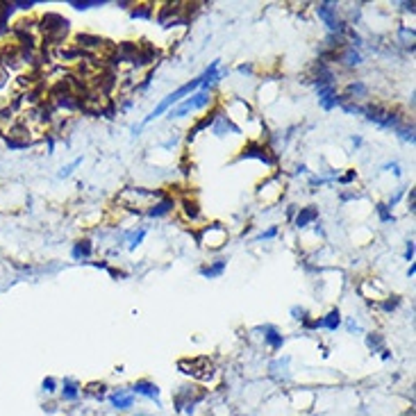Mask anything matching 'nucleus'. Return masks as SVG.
Here are the masks:
<instances>
[{"label": "nucleus", "mask_w": 416, "mask_h": 416, "mask_svg": "<svg viewBox=\"0 0 416 416\" xmlns=\"http://www.w3.org/2000/svg\"><path fill=\"white\" fill-rule=\"evenodd\" d=\"M12 5H14V7H18V9H32L36 2H35V0H30V2H12Z\"/></svg>", "instance_id": "43"}, {"label": "nucleus", "mask_w": 416, "mask_h": 416, "mask_svg": "<svg viewBox=\"0 0 416 416\" xmlns=\"http://www.w3.org/2000/svg\"><path fill=\"white\" fill-rule=\"evenodd\" d=\"M132 5H134L132 0H121V2H119V0H116V7H121V9H130V7H132Z\"/></svg>", "instance_id": "47"}, {"label": "nucleus", "mask_w": 416, "mask_h": 416, "mask_svg": "<svg viewBox=\"0 0 416 416\" xmlns=\"http://www.w3.org/2000/svg\"><path fill=\"white\" fill-rule=\"evenodd\" d=\"M373 209L378 212V216H380V223H394V212H391L384 203H378Z\"/></svg>", "instance_id": "29"}, {"label": "nucleus", "mask_w": 416, "mask_h": 416, "mask_svg": "<svg viewBox=\"0 0 416 416\" xmlns=\"http://www.w3.org/2000/svg\"><path fill=\"white\" fill-rule=\"evenodd\" d=\"M357 291H360V296H362V298H366V300H373V303H380L382 298L387 296L384 287H382L378 280H362L360 287H357Z\"/></svg>", "instance_id": "13"}, {"label": "nucleus", "mask_w": 416, "mask_h": 416, "mask_svg": "<svg viewBox=\"0 0 416 416\" xmlns=\"http://www.w3.org/2000/svg\"><path fill=\"white\" fill-rule=\"evenodd\" d=\"M225 268H227L225 257H216V260H212L209 264H203V266H200V275L207 277V280H214V277H221V275L225 273Z\"/></svg>", "instance_id": "18"}, {"label": "nucleus", "mask_w": 416, "mask_h": 416, "mask_svg": "<svg viewBox=\"0 0 416 416\" xmlns=\"http://www.w3.org/2000/svg\"><path fill=\"white\" fill-rule=\"evenodd\" d=\"M41 387H43V391H46V394H52V391L57 389V380H55V378H46Z\"/></svg>", "instance_id": "40"}, {"label": "nucleus", "mask_w": 416, "mask_h": 416, "mask_svg": "<svg viewBox=\"0 0 416 416\" xmlns=\"http://www.w3.org/2000/svg\"><path fill=\"white\" fill-rule=\"evenodd\" d=\"M146 234H148V230L146 227H134V230H127L125 234H123V239L127 243V250H137V248L143 243V239H146Z\"/></svg>", "instance_id": "20"}, {"label": "nucleus", "mask_w": 416, "mask_h": 416, "mask_svg": "<svg viewBox=\"0 0 416 416\" xmlns=\"http://www.w3.org/2000/svg\"><path fill=\"white\" fill-rule=\"evenodd\" d=\"M346 328H348V332H357V330H360V325H357V321H355V318H348V321H346Z\"/></svg>", "instance_id": "44"}, {"label": "nucleus", "mask_w": 416, "mask_h": 416, "mask_svg": "<svg viewBox=\"0 0 416 416\" xmlns=\"http://www.w3.org/2000/svg\"><path fill=\"white\" fill-rule=\"evenodd\" d=\"M257 330L264 334V344L271 348V350H280L284 346V334L275 325H271V323H266V325H260Z\"/></svg>", "instance_id": "16"}, {"label": "nucleus", "mask_w": 416, "mask_h": 416, "mask_svg": "<svg viewBox=\"0 0 416 416\" xmlns=\"http://www.w3.org/2000/svg\"><path fill=\"white\" fill-rule=\"evenodd\" d=\"M132 391L134 394H139V396H146V398H153V400L159 396V387L150 380H137L132 384Z\"/></svg>", "instance_id": "21"}, {"label": "nucleus", "mask_w": 416, "mask_h": 416, "mask_svg": "<svg viewBox=\"0 0 416 416\" xmlns=\"http://www.w3.org/2000/svg\"><path fill=\"white\" fill-rule=\"evenodd\" d=\"M284 196V182L280 180V175H268L264 182L257 187V200L264 205H275L280 198Z\"/></svg>", "instance_id": "6"}, {"label": "nucleus", "mask_w": 416, "mask_h": 416, "mask_svg": "<svg viewBox=\"0 0 416 416\" xmlns=\"http://www.w3.org/2000/svg\"><path fill=\"white\" fill-rule=\"evenodd\" d=\"M407 193V212H414V189H409V191H405Z\"/></svg>", "instance_id": "42"}, {"label": "nucleus", "mask_w": 416, "mask_h": 416, "mask_svg": "<svg viewBox=\"0 0 416 416\" xmlns=\"http://www.w3.org/2000/svg\"><path fill=\"white\" fill-rule=\"evenodd\" d=\"M277 232H280V227L271 225L268 230H264V232L257 234V239H255V241H271V239H275V237H277Z\"/></svg>", "instance_id": "31"}, {"label": "nucleus", "mask_w": 416, "mask_h": 416, "mask_svg": "<svg viewBox=\"0 0 416 416\" xmlns=\"http://www.w3.org/2000/svg\"><path fill=\"white\" fill-rule=\"evenodd\" d=\"M414 7H416L414 2H400V9H402V12H409V14H414Z\"/></svg>", "instance_id": "45"}, {"label": "nucleus", "mask_w": 416, "mask_h": 416, "mask_svg": "<svg viewBox=\"0 0 416 416\" xmlns=\"http://www.w3.org/2000/svg\"><path fill=\"white\" fill-rule=\"evenodd\" d=\"M355 180H357V171H353V169H348V173H344V175H337V180L334 182H339V184H353Z\"/></svg>", "instance_id": "33"}, {"label": "nucleus", "mask_w": 416, "mask_h": 416, "mask_svg": "<svg viewBox=\"0 0 416 416\" xmlns=\"http://www.w3.org/2000/svg\"><path fill=\"white\" fill-rule=\"evenodd\" d=\"M414 273H416V266H414V264H409V268H407V277H414Z\"/></svg>", "instance_id": "50"}, {"label": "nucleus", "mask_w": 416, "mask_h": 416, "mask_svg": "<svg viewBox=\"0 0 416 416\" xmlns=\"http://www.w3.org/2000/svg\"><path fill=\"white\" fill-rule=\"evenodd\" d=\"M314 12H316V16L325 23L328 32L344 35V30L348 28V25H346V18H341V9H339L337 2H318V5H314Z\"/></svg>", "instance_id": "5"}, {"label": "nucleus", "mask_w": 416, "mask_h": 416, "mask_svg": "<svg viewBox=\"0 0 416 416\" xmlns=\"http://www.w3.org/2000/svg\"><path fill=\"white\" fill-rule=\"evenodd\" d=\"M162 196H166L162 189H143V187H125L116 196V203L127 209V212H137V214H143V209L153 205L155 200H159Z\"/></svg>", "instance_id": "1"}, {"label": "nucleus", "mask_w": 416, "mask_h": 416, "mask_svg": "<svg viewBox=\"0 0 416 416\" xmlns=\"http://www.w3.org/2000/svg\"><path fill=\"white\" fill-rule=\"evenodd\" d=\"M216 105L214 100V91H205V89H198L196 93H191L189 98H184L182 103H177L173 109H169V119H184L189 116L191 112H200V109H212Z\"/></svg>", "instance_id": "3"}, {"label": "nucleus", "mask_w": 416, "mask_h": 416, "mask_svg": "<svg viewBox=\"0 0 416 416\" xmlns=\"http://www.w3.org/2000/svg\"><path fill=\"white\" fill-rule=\"evenodd\" d=\"M364 341H366V348L371 353H380L382 348H384V337H382L380 332H368Z\"/></svg>", "instance_id": "26"}, {"label": "nucleus", "mask_w": 416, "mask_h": 416, "mask_svg": "<svg viewBox=\"0 0 416 416\" xmlns=\"http://www.w3.org/2000/svg\"><path fill=\"white\" fill-rule=\"evenodd\" d=\"M196 239H198V243H200L205 250H209V253H219V250H223V248L227 246V241H230V232H227V227L223 225V223L212 221V223H205V225L198 230Z\"/></svg>", "instance_id": "2"}, {"label": "nucleus", "mask_w": 416, "mask_h": 416, "mask_svg": "<svg viewBox=\"0 0 416 416\" xmlns=\"http://www.w3.org/2000/svg\"><path fill=\"white\" fill-rule=\"evenodd\" d=\"M321 328L328 332H337L341 328V312H339V307H332L325 316H321Z\"/></svg>", "instance_id": "22"}, {"label": "nucleus", "mask_w": 416, "mask_h": 416, "mask_svg": "<svg viewBox=\"0 0 416 416\" xmlns=\"http://www.w3.org/2000/svg\"><path fill=\"white\" fill-rule=\"evenodd\" d=\"M303 173H307V166L305 164H296L294 166V175H303Z\"/></svg>", "instance_id": "46"}, {"label": "nucleus", "mask_w": 416, "mask_h": 416, "mask_svg": "<svg viewBox=\"0 0 416 416\" xmlns=\"http://www.w3.org/2000/svg\"><path fill=\"white\" fill-rule=\"evenodd\" d=\"M175 209H177V198L166 193V196H162L153 205H148V207L143 209V214H146L148 219H166V216H171Z\"/></svg>", "instance_id": "7"}, {"label": "nucleus", "mask_w": 416, "mask_h": 416, "mask_svg": "<svg viewBox=\"0 0 416 416\" xmlns=\"http://www.w3.org/2000/svg\"><path fill=\"white\" fill-rule=\"evenodd\" d=\"M350 141H353V146H355V148H360V146H362V137H353Z\"/></svg>", "instance_id": "49"}, {"label": "nucleus", "mask_w": 416, "mask_h": 416, "mask_svg": "<svg viewBox=\"0 0 416 416\" xmlns=\"http://www.w3.org/2000/svg\"><path fill=\"white\" fill-rule=\"evenodd\" d=\"M69 5H71L73 9H78V12H87V9L103 7V5H107V0H71Z\"/></svg>", "instance_id": "27"}, {"label": "nucleus", "mask_w": 416, "mask_h": 416, "mask_svg": "<svg viewBox=\"0 0 416 416\" xmlns=\"http://www.w3.org/2000/svg\"><path fill=\"white\" fill-rule=\"evenodd\" d=\"M93 241L89 239V237H85V239H78L75 243H73L71 248V255L75 261H89L93 257Z\"/></svg>", "instance_id": "17"}, {"label": "nucleus", "mask_w": 416, "mask_h": 416, "mask_svg": "<svg viewBox=\"0 0 416 416\" xmlns=\"http://www.w3.org/2000/svg\"><path fill=\"white\" fill-rule=\"evenodd\" d=\"M105 384L103 382H91L89 387H87V394H91V396H96V398H103L105 396Z\"/></svg>", "instance_id": "32"}, {"label": "nucleus", "mask_w": 416, "mask_h": 416, "mask_svg": "<svg viewBox=\"0 0 416 416\" xmlns=\"http://www.w3.org/2000/svg\"><path fill=\"white\" fill-rule=\"evenodd\" d=\"M237 159H239V162H243V159H255V162L264 164L266 169H275V166H277V153H275L268 143L253 141V139L239 150Z\"/></svg>", "instance_id": "4"}, {"label": "nucleus", "mask_w": 416, "mask_h": 416, "mask_svg": "<svg viewBox=\"0 0 416 416\" xmlns=\"http://www.w3.org/2000/svg\"><path fill=\"white\" fill-rule=\"evenodd\" d=\"M398 137H400L402 141H409V143H414V123H409V121H405L400 127H396L394 130Z\"/></svg>", "instance_id": "28"}, {"label": "nucleus", "mask_w": 416, "mask_h": 416, "mask_svg": "<svg viewBox=\"0 0 416 416\" xmlns=\"http://www.w3.org/2000/svg\"><path fill=\"white\" fill-rule=\"evenodd\" d=\"M73 46H78L82 52H91V50H100L103 46H105V39L98 35H89V32H80V35H75V43Z\"/></svg>", "instance_id": "15"}, {"label": "nucleus", "mask_w": 416, "mask_h": 416, "mask_svg": "<svg viewBox=\"0 0 416 416\" xmlns=\"http://www.w3.org/2000/svg\"><path fill=\"white\" fill-rule=\"evenodd\" d=\"M237 71H239L241 75L253 78V75H255V66H253V64H239V66H237Z\"/></svg>", "instance_id": "39"}, {"label": "nucleus", "mask_w": 416, "mask_h": 416, "mask_svg": "<svg viewBox=\"0 0 416 416\" xmlns=\"http://www.w3.org/2000/svg\"><path fill=\"white\" fill-rule=\"evenodd\" d=\"M62 398L64 400H78L80 398V384L73 378H66L62 384Z\"/></svg>", "instance_id": "24"}, {"label": "nucleus", "mask_w": 416, "mask_h": 416, "mask_svg": "<svg viewBox=\"0 0 416 416\" xmlns=\"http://www.w3.org/2000/svg\"><path fill=\"white\" fill-rule=\"evenodd\" d=\"M162 57V52L153 46V43L143 41L139 43V52H137V57H134L132 66L134 69H148V66H153V64H157V59Z\"/></svg>", "instance_id": "10"}, {"label": "nucleus", "mask_w": 416, "mask_h": 416, "mask_svg": "<svg viewBox=\"0 0 416 416\" xmlns=\"http://www.w3.org/2000/svg\"><path fill=\"white\" fill-rule=\"evenodd\" d=\"M80 164H82V159H75V162H71V164H69V166H64V169L59 171V177H69V175H71V173H73V171L78 169Z\"/></svg>", "instance_id": "35"}, {"label": "nucleus", "mask_w": 416, "mask_h": 416, "mask_svg": "<svg viewBox=\"0 0 416 416\" xmlns=\"http://www.w3.org/2000/svg\"><path fill=\"white\" fill-rule=\"evenodd\" d=\"M150 82H153V71H150L148 75L141 80V82H134V91H137V93H143V91H146V89L150 87Z\"/></svg>", "instance_id": "34"}, {"label": "nucleus", "mask_w": 416, "mask_h": 416, "mask_svg": "<svg viewBox=\"0 0 416 416\" xmlns=\"http://www.w3.org/2000/svg\"><path fill=\"white\" fill-rule=\"evenodd\" d=\"M177 209H180V214H182V221H187V223H191V225H196V223L203 221V209H200V205H198L196 198H191L189 193L182 196V200H177Z\"/></svg>", "instance_id": "8"}, {"label": "nucleus", "mask_w": 416, "mask_h": 416, "mask_svg": "<svg viewBox=\"0 0 416 416\" xmlns=\"http://www.w3.org/2000/svg\"><path fill=\"white\" fill-rule=\"evenodd\" d=\"M291 318L303 323V321H307V318H310V314H307V310H305L303 305H294V307H291Z\"/></svg>", "instance_id": "30"}, {"label": "nucleus", "mask_w": 416, "mask_h": 416, "mask_svg": "<svg viewBox=\"0 0 416 416\" xmlns=\"http://www.w3.org/2000/svg\"><path fill=\"white\" fill-rule=\"evenodd\" d=\"M109 402H112L116 409H127V407H132L134 396L123 391V389H119V391H114V394L109 396Z\"/></svg>", "instance_id": "23"}, {"label": "nucleus", "mask_w": 416, "mask_h": 416, "mask_svg": "<svg viewBox=\"0 0 416 416\" xmlns=\"http://www.w3.org/2000/svg\"><path fill=\"white\" fill-rule=\"evenodd\" d=\"M405 260L407 261H414V239L407 241V246H405Z\"/></svg>", "instance_id": "41"}, {"label": "nucleus", "mask_w": 416, "mask_h": 416, "mask_svg": "<svg viewBox=\"0 0 416 416\" xmlns=\"http://www.w3.org/2000/svg\"><path fill=\"white\" fill-rule=\"evenodd\" d=\"M334 62H337L339 66H344V69H357V66H362L364 57H362L360 50L346 46L344 50H339L337 55H334Z\"/></svg>", "instance_id": "14"}, {"label": "nucleus", "mask_w": 416, "mask_h": 416, "mask_svg": "<svg viewBox=\"0 0 416 416\" xmlns=\"http://www.w3.org/2000/svg\"><path fill=\"white\" fill-rule=\"evenodd\" d=\"M291 223H294V227H296V230H300V232L310 230L314 223H318V207H316V205H305V207H298L296 216L291 219Z\"/></svg>", "instance_id": "9"}, {"label": "nucleus", "mask_w": 416, "mask_h": 416, "mask_svg": "<svg viewBox=\"0 0 416 416\" xmlns=\"http://www.w3.org/2000/svg\"><path fill=\"white\" fill-rule=\"evenodd\" d=\"M316 96H318V105L323 107L325 112H332L334 107H339V91L334 85L316 87Z\"/></svg>", "instance_id": "12"}, {"label": "nucleus", "mask_w": 416, "mask_h": 416, "mask_svg": "<svg viewBox=\"0 0 416 416\" xmlns=\"http://www.w3.org/2000/svg\"><path fill=\"white\" fill-rule=\"evenodd\" d=\"M402 196H405V189H398V191H396V193H394V196H391V198H389V200H387V203H384V205H387V207H389V209H394V207H396V205H398V203H400V198H402Z\"/></svg>", "instance_id": "36"}, {"label": "nucleus", "mask_w": 416, "mask_h": 416, "mask_svg": "<svg viewBox=\"0 0 416 416\" xmlns=\"http://www.w3.org/2000/svg\"><path fill=\"white\" fill-rule=\"evenodd\" d=\"M400 305H402V298L400 296H396V294H394V296H389V294H387V296H384L380 303H378V307H380L384 314H394V312L398 310Z\"/></svg>", "instance_id": "25"}, {"label": "nucleus", "mask_w": 416, "mask_h": 416, "mask_svg": "<svg viewBox=\"0 0 416 416\" xmlns=\"http://www.w3.org/2000/svg\"><path fill=\"white\" fill-rule=\"evenodd\" d=\"M91 266H96V268H109V264H107V260H96V261H91Z\"/></svg>", "instance_id": "48"}, {"label": "nucleus", "mask_w": 416, "mask_h": 416, "mask_svg": "<svg viewBox=\"0 0 416 416\" xmlns=\"http://www.w3.org/2000/svg\"><path fill=\"white\" fill-rule=\"evenodd\" d=\"M355 198H360V191H355V189L341 191V193H339V200H341V203H348V200H355Z\"/></svg>", "instance_id": "37"}, {"label": "nucleus", "mask_w": 416, "mask_h": 416, "mask_svg": "<svg viewBox=\"0 0 416 416\" xmlns=\"http://www.w3.org/2000/svg\"><path fill=\"white\" fill-rule=\"evenodd\" d=\"M209 130H212V134L214 137H219V139L230 137V134H241V130L234 125L232 121L227 119L225 114H223V109H219V114H216V119H214V123H212Z\"/></svg>", "instance_id": "11"}, {"label": "nucleus", "mask_w": 416, "mask_h": 416, "mask_svg": "<svg viewBox=\"0 0 416 416\" xmlns=\"http://www.w3.org/2000/svg\"><path fill=\"white\" fill-rule=\"evenodd\" d=\"M382 169H384V171H389V173H394L396 177H400V175H402V171H400V164H398V162H389V164H384Z\"/></svg>", "instance_id": "38"}, {"label": "nucleus", "mask_w": 416, "mask_h": 416, "mask_svg": "<svg viewBox=\"0 0 416 416\" xmlns=\"http://www.w3.org/2000/svg\"><path fill=\"white\" fill-rule=\"evenodd\" d=\"M130 16L134 21H153L155 18V2H134L130 7Z\"/></svg>", "instance_id": "19"}]
</instances>
